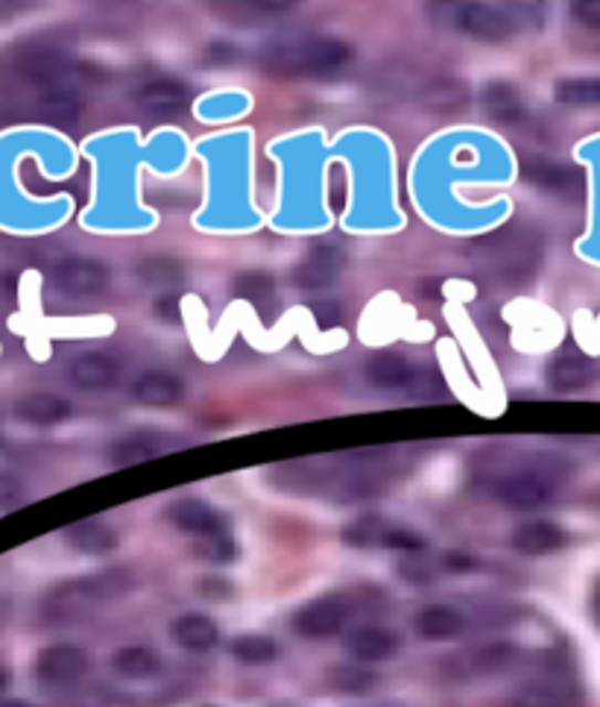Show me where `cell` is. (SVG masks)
Here are the masks:
<instances>
[{
	"instance_id": "cell-1",
	"label": "cell",
	"mask_w": 600,
	"mask_h": 707,
	"mask_svg": "<svg viewBox=\"0 0 600 707\" xmlns=\"http://www.w3.org/2000/svg\"><path fill=\"white\" fill-rule=\"evenodd\" d=\"M355 60V48L331 35H308L296 42L270 44L261 53V67L275 76H326Z\"/></svg>"
},
{
	"instance_id": "cell-2",
	"label": "cell",
	"mask_w": 600,
	"mask_h": 707,
	"mask_svg": "<svg viewBox=\"0 0 600 707\" xmlns=\"http://www.w3.org/2000/svg\"><path fill=\"white\" fill-rule=\"evenodd\" d=\"M129 588V579L126 573H103L94 575V579H83V581H71V584H62L59 590H53L51 599H48V607L53 614H74L80 607L92 605L97 599L106 596H117Z\"/></svg>"
},
{
	"instance_id": "cell-3",
	"label": "cell",
	"mask_w": 600,
	"mask_h": 707,
	"mask_svg": "<svg viewBox=\"0 0 600 707\" xmlns=\"http://www.w3.org/2000/svg\"><path fill=\"white\" fill-rule=\"evenodd\" d=\"M454 24L460 33L481 39V42H504L518 33L516 15L504 7H486V3H466L454 12Z\"/></svg>"
},
{
	"instance_id": "cell-4",
	"label": "cell",
	"mask_w": 600,
	"mask_h": 707,
	"mask_svg": "<svg viewBox=\"0 0 600 707\" xmlns=\"http://www.w3.org/2000/svg\"><path fill=\"white\" fill-rule=\"evenodd\" d=\"M53 282L65 297L85 300V297H97L109 288V268L97 259L71 256L53 268Z\"/></svg>"
},
{
	"instance_id": "cell-5",
	"label": "cell",
	"mask_w": 600,
	"mask_h": 707,
	"mask_svg": "<svg viewBox=\"0 0 600 707\" xmlns=\"http://www.w3.org/2000/svg\"><path fill=\"white\" fill-rule=\"evenodd\" d=\"M85 673H88V655L71 643L44 646L35 657V678L44 687H71V684L83 682Z\"/></svg>"
},
{
	"instance_id": "cell-6",
	"label": "cell",
	"mask_w": 600,
	"mask_h": 707,
	"mask_svg": "<svg viewBox=\"0 0 600 707\" xmlns=\"http://www.w3.org/2000/svg\"><path fill=\"white\" fill-rule=\"evenodd\" d=\"M346 620H349V607L343 605V599H314L293 614V632L308 641H323V637H334L343 632Z\"/></svg>"
},
{
	"instance_id": "cell-7",
	"label": "cell",
	"mask_w": 600,
	"mask_h": 707,
	"mask_svg": "<svg viewBox=\"0 0 600 707\" xmlns=\"http://www.w3.org/2000/svg\"><path fill=\"white\" fill-rule=\"evenodd\" d=\"M343 270V253L334 245H326V241H314L308 247L305 259L293 268L291 279L293 285L299 291H323L337 279V273Z\"/></svg>"
},
{
	"instance_id": "cell-8",
	"label": "cell",
	"mask_w": 600,
	"mask_h": 707,
	"mask_svg": "<svg viewBox=\"0 0 600 707\" xmlns=\"http://www.w3.org/2000/svg\"><path fill=\"white\" fill-rule=\"evenodd\" d=\"M133 97L152 118H173V115L191 106V89L179 83V80H170V76L147 80V83L135 89Z\"/></svg>"
},
{
	"instance_id": "cell-9",
	"label": "cell",
	"mask_w": 600,
	"mask_h": 707,
	"mask_svg": "<svg viewBox=\"0 0 600 707\" xmlns=\"http://www.w3.org/2000/svg\"><path fill=\"white\" fill-rule=\"evenodd\" d=\"M498 499L504 506L522 508V511H530V508L548 506L550 497H554V488L550 481L539 472H513V476H504L495 488Z\"/></svg>"
},
{
	"instance_id": "cell-10",
	"label": "cell",
	"mask_w": 600,
	"mask_h": 707,
	"mask_svg": "<svg viewBox=\"0 0 600 707\" xmlns=\"http://www.w3.org/2000/svg\"><path fill=\"white\" fill-rule=\"evenodd\" d=\"M346 652L358 664H381V661H392L399 655L401 637L390 628H381V625H364L346 637Z\"/></svg>"
},
{
	"instance_id": "cell-11",
	"label": "cell",
	"mask_w": 600,
	"mask_h": 707,
	"mask_svg": "<svg viewBox=\"0 0 600 707\" xmlns=\"http://www.w3.org/2000/svg\"><path fill=\"white\" fill-rule=\"evenodd\" d=\"M170 522H173L176 529L185 531V534H197L200 540L206 538H214V534H223L225 529V520L223 514H218L209 502H202V499H176L170 511H167Z\"/></svg>"
},
{
	"instance_id": "cell-12",
	"label": "cell",
	"mask_w": 600,
	"mask_h": 707,
	"mask_svg": "<svg viewBox=\"0 0 600 707\" xmlns=\"http://www.w3.org/2000/svg\"><path fill=\"white\" fill-rule=\"evenodd\" d=\"M67 376L80 391H109L120 380V367L106 353H83L71 362Z\"/></svg>"
},
{
	"instance_id": "cell-13",
	"label": "cell",
	"mask_w": 600,
	"mask_h": 707,
	"mask_svg": "<svg viewBox=\"0 0 600 707\" xmlns=\"http://www.w3.org/2000/svg\"><path fill=\"white\" fill-rule=\"evenodd\" d=\"M525 179L530 186L557 194V197H571V194H580V188H583V177L575 168H566V165H557V162L548 159H527Z\"/></svg>"
},
{
	"instance_id": "cell-14",
	"label": "cell",
	"mask_w": 600,
	"mask_h": 707,
	"mask_svg": "<svg viewBox=\"0 0 600 707\" xmlns=\"http://www.w3.org/2000/svg\"><path fill=\"white\" fill-rule=\"evenodd\" d=\"M83 112V103L76 97L74 89L67 85H56V89H44V92H35L33 101V115L44 124H56V127H67L74 124Z\"/></svg>"
},
{
	"instance_id": "cell-15",
	"label": "cell",
	"mask_w": 600,
	"mask_h": 707,
	"mask_svg": "<svg viewBox=\"0 0 600 707\" xmlns=\"http://www.w3.org/2000/svg\"><path fill=\"white\" fill-rule=\"evenodd\" d=\"M594 367L592 362L580 353H559L548 362V371H545V380L554 391L559 394H575L580 387H586L592 382Z\"/></svg>"
},
{
	"instance_id": "cell-16",
	"label": "cell",
	"mask_w": 600,
	"mask_h": 707,
	"mask_svg": "<svg viewBox=\"0 0 600 707\" xmlns=\"http://www.w3.org/2000/svg\"><path fill=\"white\" fill-rule=\"evenodd\" d=\"M417 367L399 353H378L372 355L364 367V376L378 391H408Z\"/></svg>"
},
{
	"instance_id": "cell-17",
	"label": "cell",
	"mask_w": 600,
	"mask_h": 707,
	"mask_svg": "<svg viewBox=\"0 0 600 707\" xmlns=\"http://www.w3.org/2000/svg\"><path fill=\"white\" fill-rule=\"evenodd\" d=\"M170 637H173L176 646L188 648V652H209V648L218 646L220 628L206 614H182L176 616L173 625H170Z\"/></svg>"
},
{
	"instance_id": "cell-18",
	"label": "cell",
	"mask_w": 600,
	"mask_h": 707,
	"mask_svg": "<svg viewBox=\"0 0 600 707\" xmlns=\"http://www.w3.org/2000/svg\"><path fill=\"white\" fill-rule=\"evenodd\" d=\"M185 387L179 376L167 371H147L141 373L133 385V396L141 405H150V408H167V405H176L182 399Z\"/></svg>"
},
{
	"instance_id": "cell-19",
	"label": "cell",
	"mask_w": 600,
	"mask_h": 707,
	"mask_svg": "<svg viewBox=\"0 0 600 707\" xmlns=\"http://www.w3.org/2000/svg\"><path fill=\"white\" fill-rule=\"evenodd\" d=\"M15 417L27 426H35V429H51V426H59L71 417V403L53 394L24 396L15 405Z\"/></svg>"
},
{
	"instance_id": "cell-20",
	"label": "cell",
	"mask_w": 600,
	"mask_h": 707,
	"mask_svg": "<svg viewBox=\"0 0 600 707\" xmlns=\"http://www.w3.org/2000/svg\"><path fill=\"white\" fill-rule=\"evenodd\" d=\"M413 628L419 632V637H425L431 643L451 641V637L466 632V616L451 605H428L417 614Z\"/></svg>"
},
{
	"instance_id": "cell-21",
	"label": "cell",
	"mask_w": 600,
	"mask_h": 707,
	"mask_svg": "<svg viewBox=\"0 0 600 707\" xmlns=\"http://www.w3.org/2000/svg\"><path fill=\"white\" fill-rule=\"evenodd\" d=\"M65 543L83 555H109L117 549V531L101 520H83L67 526Z\"/></svg>"
},
{
	"instance_id": "cell-22",
	"label": "cell",
	"mask_w": 600,
	"mask_h": 707,
	"mask_svg": "<svg viewBox=\"0 0 600 707\" xmlns=\"http://www.w3.org/2000/svg\"><path fill=\"white\" fill-rule=\"evenodd\" d=\"M562 547H566V531L548 520L525 522L513 534V549L522 555H548V552H557Z\"/></svg>"
},
{
	"instance_id": "cell-23",
	"label": "cell",
	"mask_w": 600,
	"mask_h": 707,
	"mask_svg": "<svg viewBox=\"0 0 600 707\" xmlns=\"http://www.w3.org/2000/svg\"><path fill=\"white\" fill-rule=\"evenodd\" d=\"M112 669L126 682H150L161 673V657L147 646H124L112 657Z\"/></svg>"
},
{
	"instance_id": "cell-24",
	"label": "cell",
	"mask_w": 600,
	"mask_h": 707,
	"mask_svg": "<svg viewBox=\"0 0 600 707\" xmlns=\"http://www.w3.org/2000/svg\"><path fill=\"white\" fill-rule=\"evenodd\" d=\"M165 444L167 440L159 438V435H152V432H133V435H126V438L112 444L109 461L115 464V467L150 461V458H156V455L165 449Z\"/></svg>"
},
{
	"instance_id": "cell-25",
	"label": "cell",
	"mask_w": 600,
	"mask_h": 707,
	"mask_svg": "<svg viewBox=\"0 0 600 707\" xmlns=\"http://www.w3.org/2000/svg\"><path fill=\"white\" fill-rule=\"evenodd\" d=\"M484 112L498 124H518L525 115V101L518 94L516 85L509 83H490L484 89Z\"/></svg>"
},
{
	"instance_id": "cell-26",
	"label": "cell",
	"mask_w": 600,
	"mask_h": 707,
	"mask_svg": "<svg viewBox=\"0 0 600 707\" xmlns=\"http://www.w3.org/2000/svg\"><path fill=\"white\" fill-rule=\"evenodd\" d=\"M229 652H232V657L238 664L246 666L273 664L275 657L282 655L278 643H275L273 637H267V634H241V637H234Z\"/></svg>"
},
{
	"instance_id": "cell-27",
	"label": "cell",
	"mask_w": 600,
	"mask_h": 707,
	"mask_svg": "<svg viewBox=\"0 0 600 707\" xmlns=\"http://www.w3.org/2000/svg\"><path fill=\"white\" fill-rule=\"evenodd\" d=\"M554 97L566 106H600V76H566L554 85Z\"/></svg>"
},
{
	"instance_id": "cell-28",
	"label": "cell",
	"mask_w": 600,
	"mask_h": 707,
	"mask_svg": "<svg viewBox=\"0 0 600 707\" xmlns=\"http://www.w3.org/2000/svg\"><path fill=\"white\" fill-rule=\"evenodd\" d=\"M135 273H138V279H141L144 285L159 288V291H165V288L182 285V282H185V268H182V264H179V261H173V259H165V256H152V259H144L141 264L135 268Z\"/></svg>"
},
{
	"instance_id": "cell-29",
	"label": "cell",
	"mask_w": 600,
	"mask_h": 707,
	"mask_svg": "<svg viewBox=\"0 0 600 707\" xmlns=\"http://www.w3.org/2000/svg\"><path fill=\"white\" fill-rule=\"evenodd\" d=\"M234 288H238V294L252 300L255 305H267L273 300V279L267 273H261V270H246V273H238L234 277Z\"/></svg>"
},
{
	"instance_id": "cell-30",
	"label": "cell",
	"mask_w": 600,
	"mask_h": 707,
	"mask_svg": "<svg viewBox=\"0 0 600 707\" xmlns=\"http://www.w3.org/2000/svg\"><path fill=\"white\" fill-rule=\"evenodd\" d=\"M404 394H408L410 399H417V403H436V399L445 396V382H442L434 371L419 367Z\"/></svg>"
},
{
	"instance_id": "cell-31",
	"label": "cell",
	"mask_w": 600,
	"mask_h": 707,
	"mask_svg": "<svg viewBox=\"0 0 600 707\" xmlns=\"http://www.w3.org/2000/svg\"><path fill=\"white\" fill-rule=\"evenodd\" d=\"M428 103L436 106V110H454V106H463L469 97V92L457 80H449V76H442V80H434L431 89H428Z\"/></svg>"
},
{
	"instance_id": "cell-32",
	"label": "cell",
	"mask_w": 600,
	"mask_h": 707,
	"mask_svg": "<svg viewBox=\"0 0 600 707\" xmlns=\"http://www.w3.org/2000/svg\"><path fill=\"white\" fill-rule=\"evenodd\" d=\"M378 684V675L360 666H340L334 669V687L343 693H369Z\"/></svg>"
},
{
	"instance_id": "cell-33",
	"label": "cell",
	"mask_w": 600,
	"mask_h": 707,
	"mask_svg": "<svg viewBox=\"0 0 600 707\" xmlns=\"http://www.w3.org/2000/svg\"><path fill=\"white\" fill-rule=\"evenodd\" d=\"M206 561H214V564H229L234 558V540L229 531L223 534H214V538L200 540V549H197Z\"/></svg>"
},
{
	"instance_id": "cell-34",
	"label": "cell",
	"mask_w": 600,
	"mask_h": 707,
	"mask_svg": "<svg viewBox=\"0 0 600 707\" xmlns=\"http://www.w3.org/2000/svg\"><path fill=\"white\" fill-rule=\"evenodd\" d=\"M200 596L214 599V602H220V599H229L232 596V584H229L225 579H220V575L200 579Z\"/></svg>"
},
{
	"instance_id": "cell-35",
	"label": "cell",
	"mask_w": 600,
	"mask_h": 707,
	"mask_svg": "<svg viewBox=\"0 0 600 707\" xmlns=\"http://www.w3.org/2000/svg\"><path fill=\"white\" fill-rule=\"evenodd\" d=\"M571 15H575V21L589 27V30H600V3H575Z\"/></svg>"
},
{
	"instance_id": "cell-36",
	"label": "cell",
	"mask_w": 600,
	"mask_h": 707,
	"mask_svg": "<svg viewBox=\"0 0 600 707\" xmlns=\"http://www.w3.org/2000/svg\"><path fill=\"white\" fill-rule=\"evenodd\" d=\"M176 309H179V300H176V297L161 294V300H156V318H159V321L179 323V314H176Z\"/></svg>"
},
{
	"instance_id": "cell-37",
	"label": "cell",
	"mask_w": 600,
	"mask_h": 707,
	"mask_svg": "<svg viewBox=\"0 0 600 707\" xmlns=\"http://www.w3.org/2000/svg\"><path fill=\"white\" fill-rule=\"evenodd\" d=\"M21 497V488H18L15 479H9L7 472H0V506H12L15 499Z\"/></svg>"
},
{
	"instance_id": "cell-38",
	"label": "cell",
	"mask_w": 600,
	"mask_h": 707,
	"mask_svg": "<svg viewBox=\"0 0 600 707\" xmlns=\"http://www.w3.org/2000/svg\"><path fill=\"white\" fill-rule=\"evenodd\" d=\"M445 566H449V570H454V573H463V570H472V566H475V561L466 555H449L445 558Z\"/></svg>"
},
{
	"instance_id": "cell-39",
	"label": "cell",
	"mask_w": 600,
	"mask_h": 707,
	"mask_svg": "<svg viewBox=\"0 0 600 707\" xmlns=\"http://www.w3.org/2000/svg\"><path fill=\"white\" fill-rule=\"evenodd\" d=\"M9 678H12V673H9V666L0 664V693H3L9 687Z\"/></svg>"
},
{
	"instance_id": "cell-40",
	"label": "cell",
	"mask_w": 600,
	"mask_h": 707,
	"mask_svg": "<svg viewBox=\"0 0 600 707\" xmlns=\"http://www.w3.org/2000/svg\"><path fill=\"white\" fill-rule=\"evenodd\" d=\"M0 707H33L30 701H21V699H9V701H0Z\"/></svg>"
},
{
	"instance_id": "cell-41",
	"label": "cell",
	"mask_w": 600,
	"mask_h": 707,
	"mask_svg": "<svg viewBox=\"0 0 600 707\" xmlns=\"http://www.w3.org/2000/svg\"><path fill=\"white\" fill-rule=\"evenodd\" d=\"M273 707H291V705H273Z\"/></svg>"
},
{
	"instance_id": "cell-42",
	"label": "cell",
	"mask_w": 600,
	"mask_h": 707,
	"mask_svg": "<svg viewBox=\"0 0 600 707\" xmlns=\"http://www.w3.org/2000/svg\"><path fill=\"white\" fill-rule=\"evenodd\" d=\"M206 707H214V705H206Z\"/></svg>"
}]
</instances>
